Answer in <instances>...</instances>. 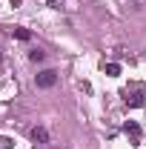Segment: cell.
I'll use <instances>...</instances> for the list:
<instances>
[{"instance_id": "cell-1", "label": "cell", "mask_w": 146, "mask_h": 149, "mask_svg": "<svg viewBox=\"0 0 146 149\" xmlns=\"http://www.w3.org/2000/svg\"><path fill=\"white\" fill-rule=\"evenodd\" d=\"M123 97H126V106H143V103H146V92H143L140 83L126 86V89H123Z\"/></svg>"}, {"instance_id": "cell-2", "label": "cell", "mask_w": 146, "mask_h": 149, "mask_svg": "<svg viewBox=\"0 0 146 149\" xmlns=\"http://www.w3.org/2000/svg\"><path fill=\"white\" fill-rule=\"evenodd\" d=\"M55 83H57V72L55 69H43V72H37V77H35L37 89H52Z\"/></svg>"}, {"instance_id": "cell-3", "label": "cell", "mask_w": 146, "mask_h": 149, "mask_svg": "<svg viewBox=\"0 0 146 149\" xmlns=\"http://www.w3.org/2000/svg\"><path fill=\"white\" fill-rule=\"evenodd\" d=\"M29 138H32L35 146H43V143H49V129L46 126H35V129L29 132Z\"/></svg>"}, {"instance_id": "cell-4", "label": "cell", "mask_w": 146, "mask_h": 149, "mask_svg": "<svg viewBox=\"0 0 146 149\" xmlns=\"http://www.w3.org/2000/svg\"><path fill=\"white\" fill-rule=\"evenodd\" d=\"M123 132L132 138V143H140V126H138L135 120H126V123H123Z\"/></svg>"}, {"instance_id": "cell-5", "label": "cell", "mask_w": 146, "mask_h": 149, "mask_svg": "<svg viewBox=\"0 0 146 149\" xmlns=\"http://www.w3.org/2000/svg\"><path fill=\"white\" fill-rule=\"evenodd\" d=\"M29 60H32V63H40V60H46V52H43V49H32V52H29Z\"/></svg>"}, {"instance_id": "cell-6", "label": "cell", "mask_w": 146, "mask_h": 149, "mask_svg": "<svg viewBox=\"0 0 146 149\" xmlns=\"http://www.w3.org/2000/svg\"><path fill=\"white\" fill-rule=\"evenodd\" d=\"M12 35L17 37V40H29V37H32V32H29V29H23V26H17V29H15Z\"/></svg>"}, {"instance_id": "cell-7", "label": "cell", "mask_w": 146, "mask_h": 149, "mask_svg": "<svg viewBox=\"0 0 146 149\" xmlns=\"http://www.w3.org/2000/svg\"><path fill=\"white\" fill-rule=\"evenodd\" d=\"M106 74L109 77H117L120 74V63H106Z\"/></svg>"}, {"instance_id": "cell-8", "label": "cell", "mask_w": 146, "mask_h": 149, "mask_svg": "<svg viewBox=\"0 0 146 149\" xmlns=\"http://www.w3.org/2000/svg\"><path fill=\"white\" fill-rule=\"evenodd\" d=\"M0 149H12V138H0Z\"/></svg>"}, {"instance_id": "cell-9", "label": "cell", "mask_w": 146, "mask_h": 149, "mask_svg": "<svg viewBox=\"0 0 146 149\" xmlns=\"http://www.w3.org/2000/svg\"><path fill=\"white\" fill-rule=\"evenodd\" d=\"M46 3H49L52 9H63V0H46Z\"/></svg>"}, {"instance_id": "cell-10", "label": "cell", "mask_w": 146, "mask_h": 149, "mask_svg": "<svg viewBox=\"0 0 146 149\" xmlns=\"http://www.w3.org/2000/svg\"><path fill=\"white\" fill-rule=\"evenodd\" d=\"M0 60H3V55H0Z\"/></svg>"}]
</instances>
